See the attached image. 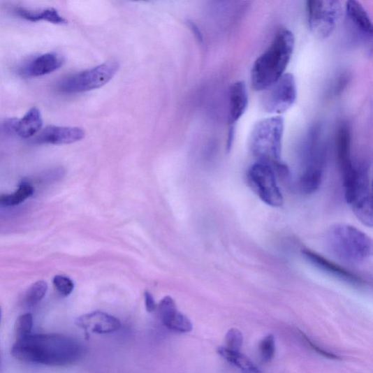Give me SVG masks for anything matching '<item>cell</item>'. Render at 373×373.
<instances>
[{"label":"cell","mask_w":373,"mask_h":373,"mask_svg":"<svg viewBox=\"0 0 373 373\" xmlns=\"http://www.w3.org/2000/svg\"><path fill=\"white\" fill-rule=\"evenodd\" d=\"M11 353L22 362L66 366L80 360L82 348L75 339L63 334H31L17 340Z\"/></svg>","instance_id":"6da1fadb"},{"label":"cell","mask_w":373,"mask_h":373,"mask_svg":"<svg viewBox=\"0 0 373 373\" xmlns=\"http://www.w3.org/2000/svg\"><path fill=\"white\" fill-rule=\"evenodd\" d=\"M295 45L294 34L279 29L265 52L254 61L251 73L254 90L263 92L276 82L289 64Z\"/></svg>","instance_id":"7a4b0ae2"},{"label":"cell","mask_w":373,"mask_h":373,"mask_svg":"<svg viewBox=\"0 0 373 373\" xmlns=\"http://www.w3.org/2000/svg\"><path fill=\"white\" fill-rule=\"evenodd\" d=\"M326 248L340 262L360 265L367 261L372 254V240L365 233L348 224H335L326 232Z\"/></svg>","instance_id":"3957f363"},{"label":"cell","mask_w":373,"mask_h":373,"mask_svg":"<svg viewBox=\"0 0 373 373\" xmlns=\"http://www.w3.org/2000/svg\"><path fill=\"white\" fill-rule=\"evenodd\" d=\"M284 120L280 116L270 117L258 122L249 136V148L252 155L272 164L277 173L284 174L289 169L281 161Z\"/></svg>","instance_id":"277c9868"},{"label":"cell","mask_w":373,"mask_h":373,"mask_svg":"<svg viewBox=\"0 0 373 373\" xmlns=\"http://www.w3.org/2000/svg\"><path fill=\"white\" fill-rule=\"evenodd\" d=\"M275 168L270 163L258 161L249 168L248 182L259 198L271 207L284 205V197L277 179Z\"/></svg>","instance_id":"5b68a950"},{"label":"cell","mask_w":373,"mask_h":373,"mask_svg":"<svg viewBox=\"0 0 373 373\" xmlns=\"http://www.w3.org/2000/svg\"><path fill=\"white\" fill-rule=\"evenodd\" d=\"M119 69L116 61H109L92 69L64 78L59 84V91L72 94L92 91L103 87L109 82Z\"/></svg>","instance_id":"8992f818"},{"label":"cell","mask_w":373,"mask_h":373,"mask_svg":"<svg viewBox=\"0 0 373 373\" xmlns=\"http://www.w3.org/2000/svg\"><path fill=\"white\" fill-rule=\"evenodd\" d=\"M307 10L311 31L316 38L326 39L341 22L344 7L337 0H314L307 3Z\"/></svg>","instance_id":"52a82bcc"},{"label":"cell","mask_w":373,"mask_h":373,"mask_svg":"<svg viewBox=\"0 0 373 373\" xmlns=\"http://www.w3.org/2000/svg\"><path fill=\"white\" fill-rule=\"evenodd\" d=\"M262 98L263 109L270 114H281L291 109L298 96L295 78L284 73L276 82L265 89Z\"/></svg>","instance_id":"ba28073f"},{"label":"cell","mask_w":373,"mask_h":373,"mask_svg":"<svg viewBox=\"0 0 373 373\" xmlns=\"http://www.w3.org/2000/svg\"><path fill=\"white\" fill-rule=\"evenodd\" d=\"M302 254L305 259L322 272L355 286L364 285V281L360 277L311 249H302Z\"/></svg>","instance_id":"9c48e42d"},{"label":"cell","mask_w":373,"mask_h":373,"mask_svg":"<svg viewBox=\"0 0 373 373\" xmlns=\"http://www.w3.org/2000/svg\"><path fill=\"white\" fill-rule=\"evenodd\" d=\"M163 325L168 330L176 332L186 333L193 330L191 319L181 313L175 300L166 296L160 302L158 309Z\"/></svg>","instance_id":"30bf717a"},{"label":"cell","mask_w":373,"mask_h":373,"mask_svg":"<svg viewBox=\"0 0 373 373\" xmlns=\"http://www.w3.org/2000/svg\"><path fill=\"white\" fill-rule=\"evenodd\" d=\"M75 323L87 332L96 334L112 333L119 330L122 326L119 319L98 311L80 316Z\"/></svg>","instance_id":"8fae6325"},{"label":"cell","mask_w":373,"mask_h":373,"mask_svg":"<svg viewBox=\"0 0 373 373\" xmlns=\"http://www.w3.org/2000/svg\"><path fill=\"white\" fill-rule=\"evenodd\" d=\"M85 138V131L78 127L49 126L37 138L39 144L69 145Z\"/></svg>","instance_id":"7c38bea8"},{"label":"cell","mask_w":373,"mask_h":373,"mask_svg":"<svg viewBox=\"0 0 373 373\" xmlns=\"http://www.w3.org/2000/svg\"><path fill=\"white\" fill-rule=\"evenodd\" d=\"M64 62L63 57L57 53H46L32 59L21 69V74L27 78H37L52 73L59 69Z\"/></svg>","instance_id":"4fadbf2b"},{"label":"cell","mask_w":373,"mask_h":373,"mask_svg":"<svg viewBox=\"0 0 373 373\" xmlns=\"http://www.w3.org/2000/svg\"><path fill=\"white\" fill-rule=\"evenodd\" d=\"M229 122L235 124L245 113L248 106V92L243 81L233 83L230 89Z\"/></svg>","instance_id":"5bb4252c"},{"label":"cell","mask_w":373,"mask_h":373,"mask_svg":"<svg viewBox=\"0 0 373 373\" xmlns=\"http://www.w3.org/2000/svg\"><path fill=\"white\" fill-rule=\"evenodd\" d=\"M11 126L22 138H32L43 126V118L40 110L37 108L30 109L21 119L13 122Z\"/></svg>","instance_id":"9a60e30c"},{"label":"cell","mask_w":373,"mask_h":373,"mask_svg":"<svg viewBox=\"0 0 373 373\" xmlns=\"http://www.w3.org/2000/svg\"><path fill=\"white\" fill-rule=\"evenodd\" d=\"M15 13L23 20L31 22L44 21L59 25L67 24V21L54 8H47L43 10H31L24 8H16Z\"/></svg>","instance_id":"2e32d148"},{"label":"cell","mask_w":373,"mask_h":373,"mask_svg":"<svg viewBox=\"0 0 373 373\" xmlns=\"http://www.w3.org/2000/svg\"><path fill=\"white\" fill-rule=\"evenodd\" d=\"M345 9L351 21L361 31L371 36L372 24L364 7L359 2L351 0L346 3Z\"/></svg>","instance_id":"e0dca14e"},{"label":"cell","mask_w":373,"mask_h":373,"mask_svg":"<svg viewBox=\"0 0 373 373\" xmlns=\"http://www.w3.org/2000/svg\"><path fill=\"white\" fill-rule=\"evenodd\" d=\"M218 353L229 363L239 368L242 373H261L258 367L241 351H235L220 346Z\"/></svg>","instance_id":"ac0fdd59"},{"label":"cell","mask_w":373,"mask_h":373,"mask_svg":"<svg viewBox=\"0 0 373 373\" xmlns=\"http://www.w3.org/2000/svg\"><path fill=\"white\" fill-rule=\"evenodd\" d=\"M33 186L28 182H24L15 192L8 195L0 196V205L4 207H14L20 205L34 193Z\"/></svg>","instance_id":"d6986e66"},{"label":"cell","mask_w":373,"mask_h":373,"mask_svg":"<svg viewBox=\"0 0 373 373\" xmlns=\"http://www.w3.org/2000/svg\"><path fill=\"white\" fill-rule=\"evenodd\" d=\"M47 291V284L45 281L34 283L29 288L26 295L25 302L29 307L36 306L45 296Z\"/></svg>","instance_id":"ffe728a7"},{"label":"cell","mask_w":373,"mask_h":373,"mask_svg":"<svg viewBox=\"0 0 373 373\" xmlns=\"http://www.w3.org/2000/svg\"><path fill=\"white\" fill-rule=\"evenodd\" d=\"M33 328V317L31 314H24L17 319L15 332L17 340L24 338L29 335Z\"/></svg>","instance_id":"44dd1931"},{"label":"cell","mask_w":373,"mask_h":373,"mask_svg":"<svg viewBox=\"0 0 373 373\" xmlns=\"http://www.w3.org/2000/svg\"><path fill=\"white\" fill-rule=\"evenodd\" d=\"M276 351L275 337L273 335H268L262 339L259 344V351L261 360L269 363L275 358Z\"/></svg>","instance_id":"7402d4cb"},{"label":"cell","mask_w":373,"mask_h":373,"mask_svg":"<svg viewBox=\"0 0 373 373\" xmlns=\"http://www.w3.org/2000/svg\"><path fill=\"white\" fill-rule=\"evenodd\" d=\"M225 344L226 349L235 351H240L242 344H243V335L242 332L235 328H232L228 331L226 339Z\"/></svg>","instance_id":"603a6c76"},{"label":"cell","mask_w":373,"mask_h":373,"mask_svg":"<svg viewBox=\"0 0 373 373\" xmlns=\"http://www.w3.org/2000/svg\"><path fill=\"white\" fill-rule=\"evenodd\" d=\"M57 291L64 297L69 296L74 290V283L66 277L58 275L53 279Z\"/></svg>","instance_id":"cb8c5ba5"},{"label":"cell","mask_w":373,"mask_h":373,"mask_svg":"<svg viewBox=\"0 0 373 373\" xmlns=\"http://www.w3.org/2000/svg\"><path fill=\"white\" fill-rule=\"evenodd\" d=\"M302 338H304L305 342H306L307 344L314 351H316V353H318L321 356H324V357H326L327 358H329L330 360H340V358H339V357H337V356H336L335 354L332 353L330 352H328V351L324 350L323 349L320 348L319 346H317L316 344H314L312 341H311L310 339L307 336L302 334Z\"/></svg>","instance_id":"d4e9b609"},{"label":"cell","mask_w":373,"mask_h":373,"mask_svg":"<svg viewBox=\"0 0 373 373\" xmlns=\"http://www.w3.org/2000/svg\"><path fill=\"white\" fill-rule=\"evenodd\" d=\"M145 303L146 310L149 313L154 312L158 309V306L154 296H152L149 292H145Z\"/></svg>","instance_id":"484cf974"},{"label":"cell","mask_w":373,"mask_h":373,"mask_svg":"<svg viewBox=\"0 0 373 373\" xmlns=\"http://www.w3.org/2000/svg\"><path fill=\"white\" fill-rule=\"evenodd\" d=\"M188 24H189V27L191 28V29L192 30V31L193 32V34H194L195 36L196 37L197 40L199 41V42H202L203 41L202 33L200 31V29L198 27V26L196 24H195L194 23H193L192 22H191V21L189 22Z\"/></svg>","instance_id":"4316f807"},{"label":"cell","mask_w":373,"mask_h":373,"mask_svg":"<svg viewBox=\"0 0 373 373\" xmlns=\"http://www.w3.org/2000/svg\"><path fill=\"white\" fill-rule=\"evenodd\" d=\"M234 140V129L233 126L231 127L228 131V140H227V150L230 151L231 149Z\"/></svg>","instance_id":"83f0119b"},{"label":"cell","mask_w":373,"mask_h":373,"mask_svg":"<svg viewBox=\"0 0 373 373\" xmlns=\"http://www.w3.org/2000/svg\"><path fill=\"white\" fill-rule=\"evenodd\" d=\"M1 319H2V309L1 307H0V322H1Z\"/></svg>","instance_id":"f1b7e54d"}]
</instances>
